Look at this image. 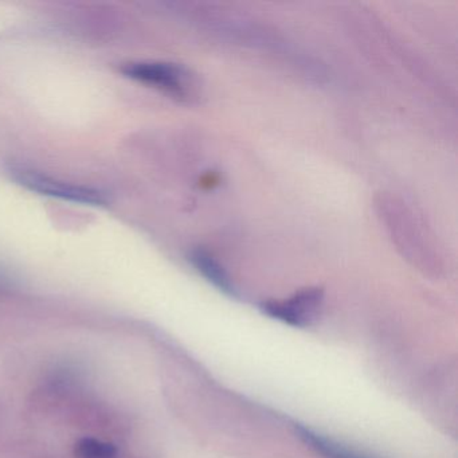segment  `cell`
<instances>
[{"instance_id": "obj_2", "label": "cell", "mask_w": 458, "mask_h": 458, "mask_svg": "<svg viewBox=\"0 0 458 458\" xmlns=\"http://www.w3.org/2000/svg\"><path fill=\"white\" fill-rule=\"evenodd\" d=\"M10 175L25 189L38 192L41 195H47V197L90 206H101L106 202V197L98 190L76 186V184H71L68 182L45 175V174L33 170V168L13 165L10 168Z\"/></svg>"}, {"instance_id": "obj_6", "label": "cell", "mask_w": 458, "mask_h": 458, "mask_svg": "<svg viewBox=\"0 0 458 458\" xmlns=\"http://www.w3.org/2000/svg\"><path fill=\"white\" fill-rule=\"evenodd\" d=\"M76 458H120V452L114 442L96 436H85L74 445Z\"/></svg>"}, {"instance_id": "obj_8", "label": "cell", "mask_w": 458, "mask_h": 458, "mask_svg": "<svg viewBox=\"0 0 458 458\" xmlns=\"http://www.w3.org/2000/svg\"><path fill=\"white\" fill-rule=\"evenodd\" d=\"M120 458H122V457H120Z\"/></svg>"}, {"instance_id": "obj_1", "label": "cell", "mask_w": 458, "mask_h": 458, "mask_svg": "<svg viewBox=\"0 0 458 458\" xmlns=\"http://www.w3.org/2000/svg\"><path fill=\"white\" fill-rule=\"evenodd\" d=\"M123 73L130 79L151 85L181 101H190L197 95L191 73L183 66L157 61L131 63L123 68Z\"/></svg>"}, {"instance_id": "obj_7", "label": "cell", "mask_w": 458, "mask_h": 458, "mask_svg": "<svg viewBox=\"0 0 458 458\" xmlns=\"http://www.w3.org/2000/svg\"><path fill=\"white\" fill-rule=\"evenodd\" d=\"M15 288H17L15 278L6 269L0 267V297L12 294Z\"/></svg>"}, {"instance_id": "obj_3", "label": "cell", "mask_w": 458, "mask_h": 458, "mask_svg": "<svg viewBox=\"0 0 458 458\" xmlns=\"http://www.w3.org/2000/svg\"><path fill=\"white\" fill-rule=\"evenodd\" d=\"M324 305V291L318 286L302 289L284 300H267L262 302V312L276 320L297 328L312 326Z\"/></svg>"}, {"instance_id": "obj_4", "label": "cell", "mask_w": 458, "mask_h": 458, "mask_svg": "<svg viewBox=\"0 0 458 458\" xmlns=\"http://www.w3.org/2000/svg\"><path fill=\"white\" fill-rule=\"evenodd\" d=\"M190 261L194 265L195 269L216 289L224 292L227 296H237V289L230 278L229 273L224 267L214 259L213 254L208 253L205 249H195L190 253Z\"/></svg>"}, {"instance_id": "obj_5", "label": "cell", "mask_w": 458, "mask_h": 458, "mask_svg": "<svg viewBox=\"0 0 458 458\" xmlns=\"http://www.w3.org/2000/svg\"><path fill=\"white\" fill-rule=\"evenodd\" d=\"M296 431L300 438L305 444L310 445V449L315 450L318 454L323 455V458H369L350 449V447L343 446L339 442L334 441L323 434L316 433L312 428L297 426Z\"/></svg>"}]
</instances>
